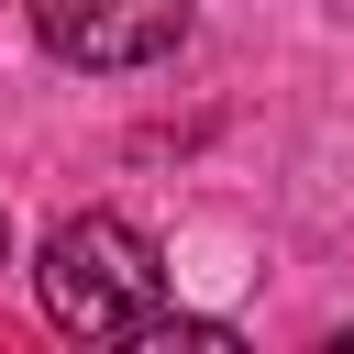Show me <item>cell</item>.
<instances>
[{"instance_id": "cell-1", "label": "cell", "mask_w": 354, "mask_h": 354, "mask_svg": "<svg viewBox=\"0 0 354 354\" xmlns=\"http://www.w3.org/2000/svg\"><path fill=\"white\" fill-rule=\"evenodd\" d=\"M33 288H44V321L66 343H133L155 310H166V266H155V232L122 221V210H77L44 232L33 254Z\"/></svg>"}, {"instance_id": "cell-3", "label": "cell", "mask_w": 354, "mask_h": 354, "mask_svg": "<svg viewBox=\"0 0 354 354\" xmlns=\"http://www.w3.org/2000/svg\"><path fill=\"white\" fill-rule=\"evenodd\" d=\"M0 266H11V210H0Z\"/></svg>"}, {"instance_id": "cell-2", "label": "cell", "mask_w": 354, "mask_h": 354, "mask_svg": "<svg viewBox=\"0 0 354 354\" xmlns=\"http://www.w3.org/2000/svg\"><path fill=\"white\" fill-rule=\"evenodd\" d=\"M33 44L55 66L122 77V66H155L188 44V0H33Z\"/></svg>"}]
</instances>
